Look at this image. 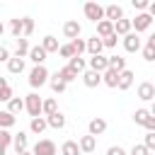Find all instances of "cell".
<instances>
[{
	"label": "cell",
	"mask_w": 155,
	"mask_h": 155,
	"mask_svg": "<svg viewBox=\"0 0 155 155\" xmlns=\"http://www.w3.org/2000/svg\"><path fill=\"white\" fill-rule=\"evenodd\" d=\"M104 12H107V19L109 22H119V19H124V7L121 5H116V2H111V5H107L104 7Z\"/></svg>",
	"instance_id": "7c38bea8"
},
{
	"label": "cell",
	"mask_w": 155,
	"mask_h": 155,
	"mask_svg": "<svg viewBox=\"0 0 155 155\" xmlns=\"http://www.w3.org/2000/svg\"><path fill=\"white\" fill-rule=\"evenodd\" d=\"M31 153L34 155H56L58 148H56V143L51 138H41V140H36V145L31 148Z\"/></svg>",
	"instance_id": "277c9868"
},
{
	"label": "cell",
	"mask_w": 155,
	"mask_h": 155,
	"mask_svg": "<svg viewBox=\"0 0 155 155\" xmlns=\"http://www.w3.org/2000/svg\"><path fill=\"white\" fill-rule=\"evenodd\" d=\"M143 145L153 153V150H155V133H150V131H148V133H145V138H143Z\"/></svg>",
	"instance_id": "ab89813d"
},
{
	"label": "cell",
	"mask_w": 155,
	"mask_h": 155,
	"mask_svg": "<svg viewBox=\"0 0 155 155\" xmlns=\"http://www.w3.org/2000/svg\"><path fill=\"white\" fill-rule=\"evenodd\" d=\"M121 44H124V48H126L128 53H136V51H140V36H138L136 31H131L128 36H124V39H121Z\"/></svg>",
	"instance_id": "9c48e42d"
},
{
	"label": "cell",
	"mask_w": 155,
	"mask_h": 155,
	"mask_svg": "<svg viewBox=\"0 0 155 155\" xmlns=\"http://www.w3.org/2000/svg\"><path fill=\"white\" fill-rule=\"evenodd\" d=\"M24 102H27V114H29L31 119L44 116V99H41L36 92H29V94L24 97Z\"/></svg>",
	"instance_id": "7a4b0ae2"
},
{
	"label": "cell",
	"mask_w": 155,
	"mask_h": 155,
	"mask_svg": "<svg viewBox=\"0 0 155 155\" xmlns=\"http://www.w3.org/2000/svg\"><path fill=\"white\" fill-rule=\"evenodd\" d=\"M148 119H150V109H136V111H133V124L145 126Z\"/></svg>",
	"instance_id": "836d02e7"
},
{
	"label": "cell",
	"mask_w": 155,
	"mask_h": 155,
	"mask_svg": "<svg viewBox=\"0 0 155 155\" xmlns=\"http://www.w3.org/2000/svg\"><path fill=\"white\" fill-rule=\"evenodd\" d=\"M56 73H58V78H61L65 85H70V82H73V80H78V75H80V73H75L70 65H63V68H58Z\"/></svg>",
	"instance_id": "7402d4cb"
},
{
	"label": "cell",
	"mask_w": 155,
	"mask_h": 155,
	"mask_svg": "<svg viewBox=\"0 0 155 155\" xmlns=\"http://www.w3.org/2000/svg\"><path fill=\"white\" fill-rule=\"evenodd\" d=\"M24 109H27V102L19 99V97H12V99L7 102V111H10V114H19V111H24Z\"/></svg>",
	"instance_id": "484cf974"
},
{
	"label": "cell",
	"mask_w": 155,
	"mask_h": 155,
	"mask_svg": "<svg viewBox=\"0 0 155 155\" xmlns=\"http://www.w3.org/2000/svg\"><path fill=\"white\" fill-rule=\"evenodd\" d=\"M68 65H70L75 73H85V70L90 68V65L85 63V58H82V56H75V58H70V61H68Z\"/></svg>",
	"instance_id": "f1b7e54d"
},
{
	"label": "cell",
	"mask_w": 155,
	"mask_h": 155,
	"mask_svg": "<svg viewBox=\"0 0 155 155\" xmlns=\"http://www.w3.org/2000/svg\"><path fill=\"white\" fill-rule=\"evenodd\" d=\"M150 114H153V116H155V102H153V104H150Z\"/></svg>",
	"instance_id": "816d5d0a"
},
{
	"label": "cell",
	"mask_w": 155,
	"mask_h": 155,
	"mask_svg": "<svg viewBox=\"0 0 155 155\" xmlns=\"http://www.w3.org/2000/svg\"><path fill=\"white\" fill-rule=\"evenodd\" d=\"M145 46H150V48H155V34H150V36H148V41H145Z\"/></svg>",
	"instance_id": "681fc988"
},
{
	"label": "cell",
	"mask_w": 155,
	"mask_h": 155,
	"mask_svg": "<svg viewBox=\"0 0 155 155\" xmlns=\"http://www.w3.org/2000/svg\"><path fill=\"white\" fill-rule=\"evenodd\" d=\"M41 46L46 48V53H58L63 44H58V39H56L53 34H46V36L41 39Z\"/></svg>",
	"instance_id": "2e32d148"
},
{
	"label": "cell",
	"mask_w": 155,
	"mask_h": 155,
	"mask_svg": "<svg viewBox=\"0 0 155 155\" xmlns=\"http://www.w3.org/2000/svg\"><path fill=\"white\" fill-rule=\"evenodd\" d=\"M87 65H90V70L104 75V73L109 70V56H92V58L87 61Z\"/></svg>",
	"instance_id": "8992f818"
},
{
	"label": "cell",
	"mask_w": 155,
	"mask_h": 155,
	"mask_svg": "<svg viewBox=\"0 0 155 155\" xmlns=\"http://www.w3.org/2000/svg\"><path fill=\"white\" fill-rule=\"evenodd\" d=\"M58 56H61V58H68V61H70V58H75L78 53H75V48H73V44L68 41V44H63V46H61V51H58Z\"/></svg>",
	"instance_id": "74e56055"
},
{
	"label": "cell",
	"mask_w": 155,
	"mask_h": 155,
	"mask_svg": "<svg viewBox=\"0 0 155 155\" xmlns=\"http://www.w3.org/2000/svg\"><path fill=\"white\" fill-rule=\"evenodd\" d=\"M70 44H73V48H75L78 56H82V53L87 51V39H75V41H70Z\"/></svg>",
	"instance_id": "f35d334b"
},
{
	"label": "cell",
	"mask_w": 155,
	"mask_h": 155,
	"mask_svg": "<svg viewBox=\"0 0 155 155\" xmlns=\"http://www.w3.org/2000/svg\"><path fill=\"white\" fill-rule=\"evenodd\" d=\"M148 15L155 19V2H150V7H148Z\"/></svg>",
	"instance_id": "f907efd6"
},
{
	"label": "cell",
	"mask_w": 155,
	"mask_h": 155,
	"mask_svg": "<svg viewBox=\"0 0 155 155\" xmlns=\"http://www.w3.org/2000/svg\"><path fill=\"white\" fill-rule=\"evenodd\" d=\"M128 155H150V150H148L143 143H136V145L131 148V153H128Z\"/></svg>",
	"instance_id": "60d3db41"
},
{
	"label": "cell",
	"mask_w": 155,
	"mask_h": 155,
	"mask_svg": "<svg viewBox=\"0 0 155 155\" xmlns=\"http://www.w3.org/2000/svg\"><path fill=\"white\" fill-rule=\"evenodd\" d=\"M7 70H10L12 75H19V73L24 70V58H19V56H12V58H10V63H7Z\"/></svg>",
	"instance_id": "d4e9b609"
},
{
	"label": "cell",
	"mask_w": 155,
	"mask_h": 155,
	"mask_svg": "<svg viewBox=\"0 0 155 155\" xmlns=\"http://www.w3.org/2000/svg\"><path fill=\"white\" fill-rule=\"evenodd\" d=\"M111 34H116V27H114V22H109V19H102V22L97 24V36H99V39H107V36H111Z\"/></svg>",
	"instance_id": "9a60e30c"
},
{
	"label": "cell",
	"mask_w": 155,
	"mask_h": 155,
	"mask_svg": "<svg viewBox=\"0 0 155 155\" xmlns=\"http://www.w3.org/2000/svg\"><path fill=\"white\" fill-rule=\"evenodd\" d=\"M143 58H145L148 63H153V61H155V48H150V46H143Z\"/></svg>",
	"instance_id": "f6af8a7d"
},
{
	"label": "cell",
	"mask_w": 155,
	"mask_h": 155,
	"mask_svg": "<svg viewBox=\"0 0 155 155\" xmlns=\"http://www.w3.org/2000/svg\"><path fill=\"white\" fill-rule=\"evenodd\" d=\"M31 31H34V19L31 17H24V39L31 36Z\"/></svg>",
	"instance_id": "7bdbcfd3"
},
{
	"label": "cell",
	"mask_w": 155,
	"mask_h": 155,
	"mask_svg": "<svg viewBox=\"0 0 155 155\" xmlns=\"http://www.w3.org/2000/svg\"><path fill=\"white\" fill-rule=\"evenodd\" d=\"M48 85H51V90H53L56 94H61V92H65V87H68V85H65V82H63V80L58 78V73H56V75L51 78V82H48Z\"/></svg>",
	"instance_id": "8d00e7d4"
},
{
	"label": "cell",
	"mask_w": 155,
	"mask_h": 155,
	"mask_svg": "<svg viewBox=\"0 0 155 155\" xmlns=\"http://www.w3.org/2000/svg\"><path fill=\"white\" fill-rule=\"evenodd\" d=\"M15 124H17V116L15 114H10L7 109L0 111V128H7L10 131V126H15Z\"/></svg>",
	"instance_id": "83f0119b"
},
{
	"label": "cell",
	"mask_w": 155,
	"mask_h": 155,
	"mask_svg": "<svg viewBox=\"0 0 155 155\" xmlns=\"http://www.w3.org/2000/svg\"><path fill=\"white\" fill-rule=\"evenodd\" d=\"M133 78H136V75H133V70H128V68H126V70L121 73V80H119V90H121V92H124V90H128V87L133 85Z\"/></svg>",
	"instance_id": "4316f807"
},
{
	"label": "cell",
	"mask_w": 155,
	"mask_h": 155,
	"mask_svg": "<svg viewBox=\"0 0 155 155\" xmlns=\"http://www.w3.org/2000/svg\"><path fill=\"white\" fill-rule=\"evenodd\" d=\"M10 51H7V46H0V61H5V63H10Z\"/></svg>",
	"instance_id": "7dc6e473"
},
{
	"label": "cell",
	"mask_w": 155,
	"mask_h": 155,
	"mask_svg": "<svg viewBox=\"0 0 155 155\" xmlns=\"http://www.w3.org/2000/svg\"><path fill=\"white\" fill-rule=\"evenodd\" d=\"M65 126V116L58 111V114H53V116H48V128H56V131H61Z\"/></svg>",
	"instance_id": "e575fe53"
},
{
	"label": "cell",
	"mask_w": 155,
	"mask_h": 155,
	"mask_svg": "<svg viewBox=\"0 0 155 155\" xmlns=\"http://www.w3.org/2000/svg\"><path fill=\"white\" fill-rule=\"evenodd\" d=\"M131 5L138 10V15H140V12H148V7H150V2H145V0H133Z\"/></svg>",
	"instance_id": "b9f144b4"
},
{
	"label": "cell",
	"mask_w": 155,
	"mask_h": 155,
	"mask_svg": "<svg viewBox=\"0 0 155 155\" xmlns=\"http://www.w3.org/2000/svg\"><path fill=\"white\" fill-rule=\"evenodd\" d=\"M109 68H114V70H119V73H124L126 70V58H121V56H109Z\"/></svg>",
	"instance_id": "d6a6232c"
},
{
	"label": "cell",
	"mask_w": 155,
	"mask_h": 155,
	"mask_svg": "<svg viewBox=\"0 0 155 155\" xmlns=\"http://www.w3.org/2000/svg\"><path fill=\"white\" fill-rule=\"evenodd\" d=\"M0 140H2V150H10L15 145V133H10L7 128H0Z\"/></svg>",
	"instance_id": "4dcf8cb0"
},
{
	"label": "cell",
	"mask_w": 155,
	"mask_h": 155,
	"mask_svg": "<svg viewBox=\"0 0 155 155\" xmlns=\"http://www.w3.org/2000/svg\"><path fill=\"white\" fill-rule=\"evenodd\" d=\"M46 48L39 44V46H31V53H29V61L34 63V65H44V61H46Z\"/></svg>",
	"instance_id": "e0dca14e"
},
{
	"label": "cell",
	"mask_w": 155,
	"mask_h": 155,
	"mask_svg": "<svg viewBox=\"0 0 155 155\" xmlns=\"http://www.w3.org/2000/svg\"><path fill=\"white\" fill-rule=\"evenodd\" d=\"M27 145H29V138H27V133L24 131H19V133H15V153L17 155H22V153H27Z\"/></svg>",
	"instance_id": "44dd1931"
},
{
	"label": "cell",
	"mask_w": 155,
	"mask_h": 155,
	"mask_svg": "<svg viewBox=\"0 0 155 155\" xmlns=\"http://www.w3.org/2000/svg\"><path fill=\"white\" fill-rule=\"evenodd\" d=\"M78 143H80V150H82L85 155H92V153L97 150V138H94V136H90V133H87V136H82Z\"/></svg>",
	"instance_id": "5bb4252c"
},
{
	"label": "cell",
	"mask_w": 155,
	"mask_h": 155,
	"mask_svg": "<svg viewBox=\"0 0 155 155\" xmlns=\"http://www.w3.org/2000/svg\"><path fill=\"white\" fill-rule=\"evenodd\" d=\"M10 34H12L15 39H22V36H24V17L10 19Z\"/></svg>",
	"instance_id": "d6986e66"
},
{
	"label": "cell",
	"mask_w": 155,
	"mask_h": 155,
	"mask_svg": "<svg viewBox=\"0 0 155 155\" xmlns=\"http://www.w3.org/2000/svg\"><path fill=\"white\" fill-rule=\"evenodd\" d=\"M46 128H48V119H46V116H36V119L29 121V131L36 133V136H41Z\"/></svg>",
	"instance_id": "ac0fdd59"
},
{
	"label": "cell",
	"mask_w": 155,
	"mask_h": 155,
	"mask_svg": "<svg viewBox=\"0 0 155 155\" xmlns=\"http://www.w3.org/2000/svg\"><path fill=\"white\" fill-rule=\"evenodd\" d=\"M53 114H58V102H56L53 97H48V99H44V116L48 119V116H53Z\"/></svg>",
	"instance_id": "f546056e"
},
{
	"label": "cell",
	"mask_w": 155,
	"mask_h": 155,
	"mask_svg": "<svg viewBox=\"0 0 155 155\" xmlns=\"http://www.w3.org/2000/svg\"><path fill=\"white\" fill-rule=\"evenodd\" d=\"M82 12H85V17H87L90 22H94V24H99L102 19H107V12H104V7H102L99 2H85V5H82Z\"/></svg>",
	"instance_id": "3957f363"
},
{
	"label": "cell",
	"mask_w": 155,
	"mask_h": 155,
	"mask_svg": "<svg viewBox=\"0 0 155 155\" xmlns=\"http://www.w3.org/2000/svg\"><path fill=\"white\" fill-rule=\"evenodd\" d=\"M61 155H82L80 143H78V140H65V143L61 145Z\"/></svg>",
	"instance_id": "cb8c5ba5"
},
{
	"label": "cell",
	"mask_w": 155,
	"mask_h": 155,
	"mask_svg": "<svg viewBox=\"0 0 155 155\" xmlns=\"http://www.w3.org/2000/svg\"><path fill=\"white\" fill-rule=\"evenodd\" d=\"M80 31H82V27H80V22H78V19H68V22L63 24V36H65V39H70V41L80 39Z\"/></svg>",
	"instance_id": "5b68a950"
},
{
	"label": "cell",
	"mask_w": 155,
	"mask_h": 155,
	"mask_svg": "<svg viewBox=\"0 0 155 155\" xmlns=\"http://www.w3.org/2000/svg\"><path fill=\"white\" fill-rule=\"evenodd\" d=\"M150 24H153V17H150L148 12H140V15H136V17H133V29H136V34L148 31V29H150Z\"/></svg>",
	"instance_id": "ba28073f"
},
{
	"label": "cell",
	"mask_w": 155,
	"mask_h": 155,
	"mask_svg": "<svg viewBox=\"0 0 155 155\" xmlns=\"http://www.w3.org/2000/svg\"><path fill=\"white\" fill-rule=\"evenodd\" d=\"M107 155H128V153H126L121 145H111V148L107 150Z\"/></svg>",
	"instance_id": "bcb514c9"
},
{
	"label": "cell",
	"mask_w": 155,
	"mask_h": 155,
	"mask_svg": "<svg viewBox=\"0 0 155 155\" xmlns=\"http://www.w3.org/2000/svg\"><path fill=\"white\" fill-rule=\"evenodd\" d=\"M22 155H34V153H31V150H27V153H22Z\"/></svg>",
	"instance_id": "f5cc1de1"
},
{
	"label": "cell",
	"mask_w": 155,
	"mask_h": 155,
	"mask_svg": "<svg viewBox=\"0 0 155 155\" xmlns=\"http://www.w3.org/2000/svg\"><path fill=\"white\" fill-rule=\"evenodd\" d=\"M0 85H2V90H0V102H10V99H12V87H10L7 78H2Z\"/></svg>",
	"instance_id": "d590c367"
},
{
	"label": "cell",
	"mask_w": 155,
	"mask_h": 155,
	"mask_svg": "<svg viewBox=\"0 0 155 155\" xmlns=\"http://www.w3.org/2000/svg\"><path fill=\"white\" fill-rule=\"evenodd\" d=\"M87 131H90V136H102L104 131H107V121L102 119V116H94V119H90V124H87Z\"/></svg>",
	"instance_id": "8fae6325"
},
{
	"label": "cell",
	"mask_w": 155,
	"mask_h": 155,
	"mask_svg": "<svg viewBox=\"0 0 155 155\" xmlns=\"http://www.w3.org/2000/svg\"><path fill=\"white\" fill-rule=\"evenodd\" d=\"M102 41H104V48H114L116 41H119V34H111V36H107V39H102Z\"/></svg>",
	"instance_id": "ee69618b"
},
{
	"label": "cell",
	"mask_w": 155,
	"mask_h": 155,
	"mask_svg": "<svg viewBox=\"0 0 155 155\" xmlns=\"http://www.w3.org/2000/svg\"><path fill=\"white\" fill-rule=\"evenodd\" d=\"M48 78H51V75H48L46 65H34V68H31V73H29V87H31V90L44 87L46 82H51Z\"/></svg>",
	"instance_id": "6da1fadb"
},
{
	"label": "cell",
	"mask_w": 155,
	"mask_h": 155,
	"mask_svg": "<svg viewBox=\"0 0 155 155\" xmlns=\"http://www.w3.org/2000/svg\"><path fill=\"white\" fill-rule=\"evenodd\" d=\"M114 27H116V34H119V36H128V34L133 31V19H126V17H124V19H119Z\"/></svg>",
	"instance_id": "603a6c76"
},
{
	"label": "cell",
	"mask_w": 155,
	"mask_h": 155,
	"mask_svg": "<svg viewBox=\"0 0 155 155\" xmlns=\"http://www.w3.org/2000/svg\"><path fill=\"white\" fill-rule=\"evenodd\" d=\"M143 128H148L150 133H155V116H153V114H150V119L145 121V126H143Z\"/></svg>",
	"instance_id": "c3c4849f"
},
{
	"label": "cell",
	"mask_w": 155,
	"mask_h": 155,
	"mask_svg": "<svg viewBox=\"0 0 155 155\" xmlns=\"http://www.w3.org/2000/svg\"><path fill=\"white\" fill-rule=\"evenodd\" d=\"M136 94H138V99H143V102H155V85L145 80V82H140V85H138Z\"/></svg>",
	"instance_id": "52a82bcc"
},
{
	"label": "cell",
	"mask_w": 155,
	"mask_h": 155,
	"mask_svg": "<svg viewBox=\"0 0 155 155\" xmlns=\"http://www.w3.org/2000/svg\"><path fill=\"white\" fill-rule=\"evenodd\" d=\"M31 53V46H29V41L22 36V39H17V53L15 56H19V58H24V56H29Z\"/></svg>",
	"instance_id": "1f68e13d"
},
{
	"label": "cell",
	"mask_w": 155,
	"mask_h": 155,
	"mask_svg": "<svg viewBox=\"0 0 155 155\" xmlns=\"http://www.w3.org/2000/svg\"><path fill=\"white\" fill-rule=\"evenodd\" d=\"M102 80H104V85H107V87H116V90H119V80H121V73H119V70H114V68H109V70L102 75Z\"/></svg>",
	"instance_id": "ffe728a7"
},
{
	"label": "cell",
	"mask_w": 155,
	"mask_h": 155,
	"mask_svg": "<svg viewBox=\"0 0 155 155\" xmlns=\"http://www.w3.org/2000/svg\"><path fill=\"white\" fill-rule=\"evenodd\" d=\"M82 82H85V87H90V90H92V87H99L104 80H102V73H94V70H90V68H87V70L82 73Z\"/></svg>",
	"instance_id": "30bf717a"
},
{
	"label": "cell",
	"mask_w": 155,
	"mask_h": 155,
	"mask_svg": "<svg viewBox=\"0 0 155 155\" xmlns=\"http://www.w3.org/2000/svg\"><path fill=\"white\" fill-rule=\"evenodd\" d=\"M102 48H104V41H102L97 34L87 39V53H90V58H92V56H102Z\"/></svg>",
	"instance_id": "4fadbf2b"
}]
</instances>
